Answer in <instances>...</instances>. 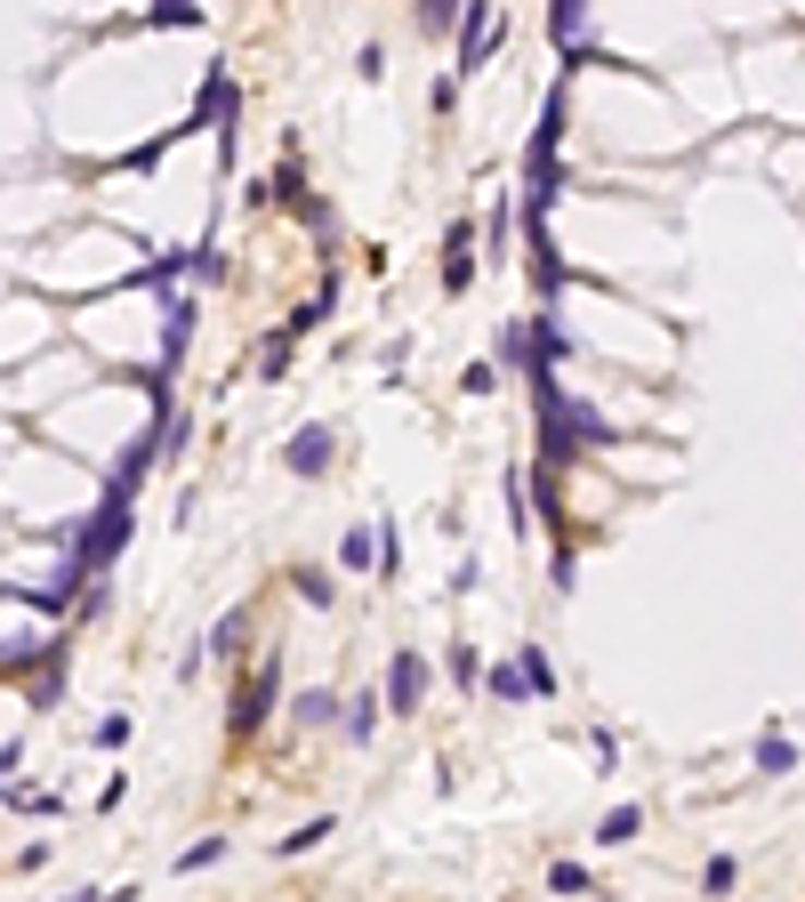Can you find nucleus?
Here are the masks:
<instances>
[{"instance_id": "f03ea898", "label": "nucleus", "mask_w": 805, "mask_h": 902, "mask_svg": "<svg viewBox=\"0 0 805 902\" xmlns=\"http://www.w3.org/2000/svg\"><path fill=\"white\" fill-rule=\"evenodd\" d=\"M467 282H476V234L451 226V242H443V291H467Z\"/></svg>"}, {"instance_id": "20e7f679", "label": "nucleus", "mask_w": 805, "mask_h": 902, "mask_svg": "<svg viewBox=\"0 0 805 902\" xmlns=\"http://www.w3.org/2000/svg\"><path fill=\"white\" fill-rule=\"evenodd\" d=\"M484 693H491V702H524V693H540V685H532L524 653H515V661H500V669H484Z\"/></svg>"}, {"instance_id": "4468645a", "label": "nucleus", "mask_w": 805, "mask_h": 902, "mask_svg": "<svg viewBox=\"0 0 805 902\" xmlns=\"http://www.w3.org/2000/svg\"><path fill=\"white\" fill-rule=\"evenodd\" d=\"M234 645H242V612H225V621L210 629V653H234Z\"/></svg>"}, {"instance_id": "1a4fd4ad", "label": "nucleus", "mask_w": 805, "mask_h": 902, "mask_svg": "<svg viewBox=\"0 0 805 902\" xmlns=\"http://www.w3.org/2000/svg\"><path fill=\"white\" fill-rule=\"evenodd\" d=\"M757 766H766V773H790V766H797V749L781 742V733H766V742H757Z\"/></svg>"}, {"instance_id": "0eeeda50", "label": "nucleus", "mask_w": 805, "mask_h": 902, "mask_svg": "<svg viewBox=\"0 0 805 902\" xmlns=\"http://www.w3.org/2000/svg\"><path fill=\"white\" fill-rule=\"evenodd\" d=\"M636 830H645V814H636V806H612L596 838H605V846H621V838H636Z\"/></svg>"}, {"instance_id": "39448f33", "label": "nucleus", "mask_w": 805, "mask_h": 902, "mask_svg": "<svg viewBox=\"0 0 805 902\" xmlns=\"http://www.w3.org/2000/svg\"><path fill=\"white\" fill-rule=\"evenodd\" d=\"M266 702H275V669H258L251 685H242V702H234V733H251L258 717H266Z\"/></svg>"}, {"instance_id": "f257e3e1", "label": "nucleus", "mask_w": 805, "mask_h": 902, "mask_svg": "<svg viewBox=\"0 0 805 902\" xmlns=\"http://www.w3.org/2000/svg\"><path fill=\"white\" fill-rule=\"evenodd\" d=\"M419 693H427V661L419 653H395L387 661V709H419Z\"/></svg>"}, {"instance_id": "9b49d317", "label": "nucleus", "mask_w": 805, "mask_h": 902, "mask_svg": "<svg viewBox=\"0 0 805 902\" xmlns=\"http://www.w3.org/2000/svg\"><path fill=\"white\" fill-rule=\"evenodd\" d=\"M370 726H379V709H370V693H355V702H346V733H355V742H363Z\"/></svg>"}, {"instance_id": "423d86ee", "label": "nucleus", "mask_w": 805, "mask_h": 902, "mask_svg": "<svg viewBox=\"0 0 805 902\" xmlns=\"http://www.w3.org/2000/svg\"><path fill=\"white\" fill-rule=\"evenodd\" d=\"M379 557H387V532H363V524H355V532L339 540V564H346V572H363V564H379Z\"/></svg>"}, {"instance_id": "7ed1b4c3", "label": "nucleus", "mask_w": 805, "mask_h": 902, "mask_svg": "<svg viewBox=\"0 0 805 902\" xmlns=\"http://www.w3.org/2000/svg\"><path fill=\"white\" fill-rule=\"evenodd\" d=\"M330 451H339V443H330V427H298V436H291V476H322Z\"/></svg>"}, {"instance_id": "6e6552de", "label": "nucleus", "mask_w": 805, "mask_h": 902, "mask_svg": "<svg viewBox=\"0 0 805 902\" xmlns=\"http://www.w3.org/2000/svg\"><path fill=\"white\" fill-rule=\"evenodd\" d=\"M460 16H467V0H419V25H427V33L460 25Z\"/></svg>"}, {"instance_id": "2eb2a0df", "label": "nucleus", "mask_w": 805, "mask_h": 902, "mask_svg": "<svg viewBox=\"0 0 805 902\" xmlns=\"http://www.w3.org/2000/svg\"><path fill=\"white\" fill-rule=\"evenodd\" d=\"M524 669H532V685H540V693H556V669H548L540 645H524Z\"/></svg>"}, {"instance_id": "dca6fc26", "label": "nucleus", "mask_w": 805, "mask_h": 902, "mask_svg": "<svg viewBox=\"0 0 805 902\" xmlns=\"http://www.w3.org/2000/svg\"><path fill=\"white\" fill-rule=\"evenodd\" d=\"M460 387H467V395H491V387H500V371H491V363H467Z\"/></svg>"}, {"instance_id": "ddd939ff", "label": "nucleus", "mask_w": 805, "mask_h": 902, "mask_svg": "<svg viewBox=\"0 0 805 902\" xmlns=\"http://www.w3.org/2000/svg\"><path fill=\"white\" fill-rule=\"evenodd\" d=\"M548 887H556V894H581V887H588V870H581V863H556V870H548Z\"/></svg>"}, {"instance_id": "f8f14e48", "label": "nucleus", "mask_w": 805, "mask_h": 902, "mask_svg": "<svg viewBox=\"0 0 805 902\" xmlns=\"http://www.w3.org/2000/svg\"><path fill=\"white\" fill-rule=\"evenodd\" d=\"M451 676H460V685H467V693H476V685H484V661H476V653H467V645H460V653H451Z\"/></svg>"}, {"instance_id": "9d476101", "label": "nucleus", "mask_w": 805, "mask_h": 902, "mask_svg": "<svg viewBox=\"0 0 805 902\" xmlns=\"http://www.w3.org/2000/svg\"><path fill=\"white\" fill-rule=\"evenodd\" d=\"M218 854H225V838H202V846H185V854H178V870H210Z\"/></svg>"}]
</instances>
